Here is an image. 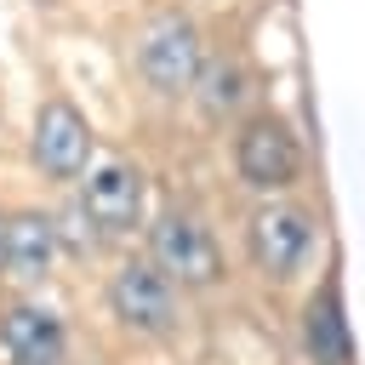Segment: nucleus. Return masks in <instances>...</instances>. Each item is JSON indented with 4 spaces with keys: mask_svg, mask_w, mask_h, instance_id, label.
Wrapping results in <instances>:
<instances>
[{
    "mask_svg": "<svg viewBox=\"0 0 365 365\" xmlns=\"http://www.w3.org/2000/svg\"><path fill=\"white\" fill-rule=\"evenodd\" d=\"M205 57H211L205 51V34H200V23L188 11H154L131 34V74L160 103L188 97L194 80H200V68H205Z\"/></svg>",
    "mask_w": 365,
    "mask_h": 365,
    "instance_id": "obj_1",
    "label": "nucleus"
},
{
    "mask_svg": "<svg viewBox=\"0 0 365 365\" xmlns=\"http://www.w3.org/2000/svg\"><path fill=\"white\" fill-rule=\"evenodd\" d=\"M74 188H80V222L97 228V240H125V234L143 228L148 177H143V165H131L125 154H97Z\"/></svg>",
    "mask_w": 365,
    "mask_h": 365,
    "instance_id": "obj_2",
    "label": "nucleus"
},
{
    "mask_svg": "<svg viewBox=\"0 0 365 365\" xmlns=\"http://www.w3.org/2000/svg\"><path fill=\"white\" fill-rule=\"evenodd\" d=\"M148 257L177 279V291H211V285L222 279L217 234H211L205 217L188 211V205H165V211L148 222Z\"/></svg>",
    "mask_w": 365,
    "mask_h": 365,
    "instance_id": "obj_3",
    "label": "nucleus"
},
{
    "mask_svg": "<svg viewBox=\"0 0 365 365\" xmlns=\"http://www.w3.org/2000/svg\"><path fill=\"white\" fill-rule=\"evenodd\" d=\"M108 314L131 336H171L182 314V291L154 257H125L108 274Z\"/></svg>",
    "mask_w": 365,
    "mask_h": 365,
    "instance_id": "obj_4",
    "label": "nucleus"
},
{
    "mask_svg": "<svg viewBox=\"0 0 365 365\" xmlns=\"http://www.w3.org/2000/svg\"><path fill=\"white\" fill-rule=\"evenodd\" d=\"M234 171L251 194H285L302 177V143L279 114H245L234 131Z\"/></svg>",
    "mask_w": 365,
    "mask_h": 365,
    "instance_id": "obj_5",
    "label": "nucleus"
},
{
    "mask_svg": "<svg viewBox=\"0 0 365 365\" xmlns=\"http://www.w3.org/2000/svg\"><path fill=\"white\" fill-rule=\"evenodd\" d=\"M91 137H97L91 120H86L68 97H40L34 125H29V160H34V171L51 177V182H80L86 165L97 160V154H91Z\"/></svg>",
    "mask_w": 365,
    "mask_h": 365,
    "instance_id": "obj_6",
    "label": "nucleus"
},
{
    "mask_svg": "<svg viewBox=\"0 0 365 365\" xmlns=\"http://www.w3.org/2000/svg\"><path fill=\"white\" fill-rule=\"evenodd\" d=\"M245 251H251V268L262 274V279H291L302 262H308V251H314V217L302 211V205H291V200H262L257 211H251V222H245Z\"/></svg>",
    "mask_w": 365,
    "mask_h": 365,
    "instance_id": "obj_7",
    "label": "nucleus"
},
{
    "mask_svg": "<svg viewBox=\"0 0 365 365\" xmlns=\"http://www.w3.org/2000/svg\"><path fill=\"white\" fill-rule=\"evenodd\" d=\"M0 359L6 365H63L68 331L46 302H11L0 308Z\"/></svg>",
    "mask_w": 365,
    "mask_h": 365,
    "instance_id": "obj_8",
    "label": "nucleus"
},
{
    "mask_svg": "<svg viewBox=\"0 0 365 365\" xmlns=\"http://www.w3.org/2000/svg\"><path fill=\"white\" fill-rule=\"evenodd\" d=\"M57 251H63V228H57L46 211H34V205L11 211V234H6V279H17V285H40V279H51Z\"/></svg>",
    "mask_w": 365,
    "mask_h": 365,
    "instance_id": "obj_9",
    "label": "nucleus"
},
{
    "mask_svg": "<svg viewBox=\"0 0 365 365\" xmlns=\"http://www.w3.org/2000/svg\"><path fill=\"white\" fill-rule=\"evenodd\" d=\"M302 348H308L314 365H354V331H348L336 279H325L308 297V308H302Z\"/></svg>",
    "mask_w": 365,
    "mask_h": 365,
    "instance_id": "obj_10",
    "label": "nucleus"
},
{
    "mask_svg": "<svg viewBox=\"0 0 365 365\" xmlns=\"http://www.w3.org/2000/svg\"><path fill=\"white\" fill-rule=\"evenodd\" d=\"M251 91H257V80H251V68H245V57H205V68H200V80H194V108L211 120V125H222V120H234L245 103H251Z\"/></svg>",
    "mask_w": 365,
    "mask_h": 365,
    "instance_id": "obj_11",
    "label": "nucleus"
},
{
    "mask_svg": "<svg viewBox=\"0 0 365 365\" xmlns=\"http://www.w3.org/2000/svg\"><path fill=\"white\" fill-rule=\"evenodd\" d=\"M6 234H11V211H0V279H6Z\"/></svg>",
    "mask_w": 365,
    "mask_h": 365,
    "instance_id": "obj_12",
    "label": "nucleus"
}]
</instances>
